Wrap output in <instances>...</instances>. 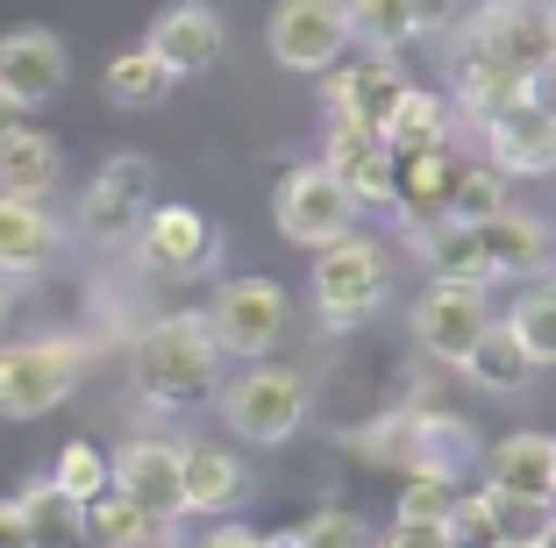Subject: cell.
<instances>
[{
  "label": "cell",
  "mask_w": 556,
  "mask_h": 548,
  "mask_svg": "<svg viewBox=\"0 0 556 548\" xmlns=\"http://www.w3.org/2000/svg\"><path fill=\"white\" fill-rule=\"evenodd\" d=\"M58 178H65V150L50 143L43 129L22 122V129L0 143V193H8V200H50V193H58Z\"/></svg>",
  "instance_id": "obj_23"
},
{
  "label": "cell",
  "mask_w": 556,
  "mask_h": 548,
  "mask_svg": "<svg viewBox=\"0 0 556 548\" xmlns=\"http://www.w3.org/2000/svg\"><path fill=\"white\" fill-rule=\"evenodd\" d=\"M222 43H229V29H222V15H214L207 0H172V8L150 22V36H143V50L172 72V79L207 72L214 58H222Z\"/></svg>",
  "instance_id": "obj_15"
},
{
  "label": "cell",
  "mask_w": 556,
  "mask_h": 548,
  "mask_svg": "<svg viewBox=\"0 0 556 548\" xmlns=\"http://www.w3.org/2000/svg\"><path fill=\"white\" fill-rule=\"evenodd\" d=\"M450 506H457V484L407 477V492H400V527H442V520H450Z\"/></svg>",
  "instance_id": "obj_35"
},
{
  "label": "cell",
  "mask_w": 556,
  "mask_h": 548,
  "mask_svg": "<svg viewBox=\"0 0 556 548\" xmlns=\"http://www.w3.org/2000/svg\"><path fill=\"white\" fill-rule=\"evenodd\" d=\"M50 484H58L72 506H93L100 492H108V456H100L93 442H72V449L58 456V470H50Z\"/></svg>",
  "instance_id": "obj_33"
},
{
  "label": "cell",
  "mask_w": 556,
  "mask_h": 548,
  "mask_svg": "<svg viewBox=\"0 0 556 548\" xmlns=\"http://www.w3.org/2000/svg\"><path fill=\"white\" fill-rule=\"evenodd\" d=\"M300 548H378V534H371V520H357V513H343V506H321L314 520H300Z\"/></svg>",
  "instance_id": "obj_34"
},
{
  "label": "cell",
  "mask_w": 556,
  "mask_h": 548,
  "mask_svg": "<svg viewBox=\"0 0 556 548\" xmlns=\"http://www.w3.org/2000/svg\"><path fill=\"white\" fill-rule=\"evenodd\" d=\"M549 50H556V15H549Z\"/></svg>",
  "instance_id": "obj_46"
},
{
  "label": "cell",
  "mask_w": 556,
  "mask_h": 548,
  "mask_svg": "<svg viewBox=\"0 0 556 548\" xmlns=\"http://www.w3.org/2000/svg\"><path fill=\"white\" fill-rule=\"evenodd\" d=\"M542 548H556V520H549V534H542Z\"/></svg>",
  "instance_id": "obj_45"
},
{
  "label": "cell",
  "mask_w": 556,
  "mask_h": 548,
  "mask_svg": "<svg viewBox=\"0 0 556 548\" xmlns=\"http://www.w3.org/2000/svg\"><path fill=\"white\" fill-rule=\"evenodd\" d=\"M271 214H278V235H286V242H300V250H328V242L357 235V214L364 207H357V193H350L336 171L300 164V171L278 178Z\"/></svg>",
  "instance_id": "obj_8"
},
{
  "label": "cell",
  "mask_w": 556,
  "mask_h": 548,
  "mask_svg": "<svg viewBox=\"0 0 556 548\" xmlns=\"http://www.w3.org/2000/svg\"><path fill=\"white\" fill-rule=\"evenodd\" d=\"M0 548H29V527H22L15 499H0Z\"/></svg>",
  "instance_id": "obj_41"
},
{
  "label": "cell",
  "mask_w": 556,
  "mask_h": 548,
  "mask_svg": "<svg viewBox=\"0 0 556 548\" xmlns=\"http://www.w3.org/2000/svg\"><path fill=\"white\" fill-rule=\"evenodd\" d=\"M386 285H393V257H386L371 235H343V242H328V250H314L307 300L328 328L364 321V314L386 300Z\"/></svg>",
  "instance_id": "obj_5"
},
{
  "label": "cell",
  "mask_w": 556,
  "mask_h": 548,
  "mask_svg": "<svg viewBox=\"0 0 556 548\" xmlns=\"http://www.w3.org/2000/svg\"><path fill=\"white\" fill-rule=\"evenodd\" d=\"M400 100H407V79H400V65L378 58V50H364L357 65H328V114L350 122V129L386 136V122H393Z\"/></svg>",
  "instance_id": "obj_14"
},
{
  "label": "cell",
  "mask_w": 556,
  "mask_h": 548,
  "mask_svg": "<svg viewBox=\"0 0 556 548\" xmlns=\"http://www.w3.org/2000/svg\"><path fill=\"white\" fill-rule=\"evenodd\" d=\"M521 93H528V107H542V114L556 122V50L542 58L535 72H528V86H521Z\"/></svg>",
  "instance_id": "obj_38"
},
{
  "label": "cell",
  "mask_w": 556,
  "mask_h": 548,
  "mask_svg": "<svg viewBox=\"0 0 556 548\" xmlns=\"http://www.w3.org/2000/svg\"><path fill=\"white\" fill-rule=\"evenodd\" d=\"M500 321L514 328V342H521L535 364H556V278H528Z\"/></svg>",
  "instance_id": "obj_26"
},
{
  "label": "cell",
  "mask_w": 556,
  "mask_h": 548,
  "mask_svg": "<svg viewBox=\"0 0 556 548\" xmlns=\"http://www.w3.org/2000/svg\"><path fill=\"white\" fill-rule=\"evenodd\" d=\"M222 420H229V435L257 442V449H271V442H293L300 420H307V378L293 371V364H250L243 378H229V392H222Z\"/></svg>",
  "instance_id": "obj_7"
},
{
  "label": "cell",
  "mask_w": 556,
  "mask_h": 548,
  "mask_svg": "<svg viewBox=\"0 0 556 548\" xmlns=\"http://www.w3.org/2000/svg\"><path fill=\"white\" fill-rule=\"evenodd\" d=\"M150 527H164V520L136 513V506L122 499L115 484H108V492H100V499L86 506V541H93V548H129V541H143Z\"/></svg>",
  "instance_id": "obj_30"
},
{
  "label": "cell",
  "mask_w": 556,
  "mask_h": 548,
  "mask_svg": "<svg viewBox=\"0 0 556 548\" xmlns=\"http://www.w3.org/2000/svg\"><path fill=\"white\" fill-rule=\"evenodd\" d=\"M108 484H115L122 499L136 506V513L150 520H186V492H179V442H164V435H136L122 442L115 456H108Z\"/></svg>",
  "instance_id": "obj_10"
},
{
  "label": "cell",
  "mask_w": 556,
  "mask_h": 548,
  "mask_svg": "<svg viewBox=\"0 0 556 548\" xmlns=\"http://www.w3.org/2000/svg\"><path fill=\"white\" fill-rule=\"evenodd\" d=\"M378 548H450V534L442 527H400L393 520V534H378Z\"/></svg>",
  "instance_id": "obj_39"
},
{
  "label": "cell",
  "mask_w": 556,
  "mask_h": 548,
  "mask_svg": "<svg viewBox=\"0 0 556 548\" xmlns=\"http://www.w3.org/2000/svg\"><path fill=\"white\" fill-rule=\"evenodd\" d=\"M150 186H157L150 157H136V150H115V157L93 171L86 200H79V235H86V242H129L136 228H143Z\"/></svg>",
  "instance_id": "obj_9"
},
{
  "label": "cell",
  "mask_w": 556,
  "mask_h": 548,
  "mask_svg": "<svg viewBox=\"0 0 556 548\" xmlns=\"http://www.w3.org/2000/svg\"><path fill=\"white\" fill-rule=\"evenodd\" d=\"M22 527H29V548H79L86 541V506H72L50 477H29L15 499Z\"/></svg>",
  "instance_id": "obj_24"
},
{
  "label": "cell",
  "mask_w": 556,
  "mask_h": 548,
  "mask_svg": "<svg viewBox=\"0 0 556 548\" xmlns=\"http://www.w3.org/2000/svg\"><path fill=\"white\" fill-rule=\"evenodd\" d=\"M129 548H179V541H172V527H150L143 541H129Z\"/></svg>",
  "instance_id": "obj_43"
},
{
  "label": "cell",
  "mask_w": 556,
  "mask_h": 548,
  "mask_svg": "<svg viewBox=\"0 0 556 548\" xmlns=\"http://www.w3.org/2000/svg\"><path fill=\"white\" fill-rule=\"evenodd\" d=\"M207 335L222 356H243V364H264V356L286 342V321H293V300L278 278H229V285L207 300Z\"/></svg>",
  "instance_id": "obj_6"
},
{
  "label": "cell",
  "mask_w": 556,
  "mask_h": 548,
  "mask_svg": "<svg viewBox=\"0 0 556 548\" xmlns=\"http://www.w3.org/2000/svg\"><path fill=\"white\" fill-rule=\"evenodd\" d=\"M179 492H186V513H229L250 492V470L222 442H186L179 449Z\"/></svg>",
  "instance_id": "obj_19"
},
{
  "label": "cell",
  "mask_w": 556,
  "mask_h": 548,
  "mask_svg": "<svg viewBox=\"0 0 556 548\" xmlns=\"http://www.w3.org/2000/svg\"><path fill=\"white\" fill-rule=\"evenodd\" d=\"M507 207V171H485V164H464L457 186H450V221H492Z\"/></svg>",
  "instance_id": "obj_32"
},
{
  "label": "cell",
  "mask_w": 556,
  "mask_h": 548,
  "mask_svg": "<svg viewBox=\"0 0 556 548\" xmlns=\"http://www.w3.org/2000/svg\"><path fill=\"white\" fill-rule=\"evenodd\" d=\"M100 86H108L115 107H157V100L172 93V72L136 43V50H115V58H108V79H100Z\"/></svg>",
  "instance_id": "obj_28"
},
{
  "label": "cell",
  "mask_w": 556,
  "mask_h": 548,
  "mask_svg": "<svg viewBox=\"0 0 556 548\" xmlns=\"http://www.w3.org/2000/svg\"><path fill=\"white\" fill-rule=\"evenodd\" d=\"M58 250V221L43 200H8L0 193V278H29Z\"/></svg>",
  "instance_id": "obj_22"
},
{
  "label": "cell",
  "mask_w": 556,
  "mask_h": 548,
  "mask_svg": "<svg viewBox=\"0 0 556 548\" xmlns=\"http://www.w3.org/2000/svg\"><path fill=\"white\" fill-rule=\"evenodd\" d=\"M485 492L556 506V435H507L485 456Z\"/></svg>",
  "instance_id": "obj_20"
},
{
  "label": "cell",
  "mask_w": 556,
  "mask_h": 548,
  "mask_svg": "<svg viewBox=\"0 0 556 548\" xmlns=\"http://www.w3.org/2000/svg\"><path fill=\"white\" fill-rule=\"evenodd\" d=\"M86 378V342L79 335H29L0 342V420H43L65 406Z\"/></svg>",
  "instance_id": "obj_4"
},
{
  "label": "cell",
  "mask_w": 556,
  "mask_h": 548,
  "mask_svg": "<svg viewBox=\"0 0 556 548\" xmlns=\"http://www.w3.org/2000/svg\"><path fill=\"white\" fill-rule=\"evenodd\" d=\"M343 22H350V43L393 58L400 43H414V22H407V0H343Z\"/></svg>",
  "instance_id": "obj_29"
},
{
  "label": "cell",
  "mask_w": 556,
  "mask_h": 548,
  "mask_svg": "<svg viewBox=\"0 0 556 548\" xmlns=\"http://www.w3.org/2000/svg\"><path fill=\"white\" fill-rule=\"evenodd\" d=\"M8 314H15V292H8V278H0V328H8Z\"/></svg>",
  "instance_id": "obj_44"
},
{
  "label": "cell",
  "mask_w": 556,
  "mask_h": 548,
  "mask_svg": "<svg viewBox=\"0 0 556 548\" xmlns=\"http://www.w3.org/2000/svg\"><path fill=\"white\" fill-rule=\"evenodd\" d=\"M457 8L464 0H407V22H414V36H442L457 22Z\"/></svg>",
  "instance_id": "obj_37"
},
{
  "label": "cell",
  "mask_w": 556,
  "mask_h": 548,
  "mask_svg": "<svg viewBox=\"0 0 556 548\" xmlns=\"http://www.w3.org/2000/svg\"><path fill=\"white\" fill-rule=\"evenodd\" d=\"M485 150H492V171H514V178H542L556 171V122L528 100L500 107L485 122Z\"/></svg>",
  "instance_id": "obj_18"
},
{
  "label": "cell",
  "mask_w": 556,
  "mask_h": 548,
  "mask_svg": "<svg viewBox=\"0 0 556 548\" xmlns=\"http://www.w3.org/2000/svg\"><path fill=\"white\" fill-rule=\"evenodd\" d=\"M535 371H542V364L521 349V342H514L507 321H492L485 342L464 356V378H471V385H485V392H528V378H535Z\"/></svg>",
  "instance_id": "obj_25"
},
{
  "label": "cell",
  "mask_w": 556,
  "mask_h": 548,
  "mask_svg": "<svg viewBox=\"0 0 556 548\" xmlns=\"http://www.w3.org/2000/svg\"><path fill=\"white\" fill-rule=\"evenodd\" d=\"M442 534H450V548H500V534H492V506H485V492H457V506H450Z\"/></svg>",
  "instance_id": "obj_36"
},
{
  "label": "cell",
  "mask_w": 556,
  "mask_h": 548,
  "mask_svg": "<svg viewBox=\"0 0 556 548\" xmlns=\"http://www.w3.org/2000/svg\"><path fill=\"white\" fill-rule=\"evenodd\" d=\"M136 392H143L150 406H200L214 392V378H222V349H214L207 321L200 314H164V321H150L143 335H136Z\"/></svg>",
  "instance_id": "obj_1"
},
{
  "label": "cell",
  "mask_w": 556,
  "mask_h": 548,
  "mask_svg": "<svg viewBox=\"0 0 556 548\" xmlns=\"http://www.w3.org/2000/svg\"><path fill=\"white\" fill-rule=\"evenodd\" d=\"M350 50L343 0H278L271 8V58L286 72H328Z\"/></svg>",
  "instance_id": "obj_13"
},
{
  "label": "cell",
  "mask_w": 556,
  "mask_h": 548,
  "mask_svg": "<svg viewBox=\"0 0 556 548\" xmlns=\"http://www.w3.org/2000/svg\"><path fill=\"white\" fill-rule=\"evenodd\" d=\"M72 79V58H65V36L43 29V22H22V29L0 36V100H15L22 114L58 100Z\"/></svg>",
  "instance_id": "obj_12"
},
{
  "label": "cell",
  "mask_w": 556,
  "mask_h": 548,
  "mask_svg": "<svg viewBox=\"0 0 556 548\" xmlns=\"http://www.w3.org/2000/svg\"><path fill=\"white\" fill-rule=\"evenodd\" d=\"M200 548H264V534H250V527H236V520H222V527H214Z\"/></svg>",
  "instance_id": "obj_40"
},
{
  "label": "cell",
  "mask_w": 556,
  "mask_h": 548,
  "mask_svg": "<svg viewBox=\"0 0 556 548\" xmlns=\"http://www.w3.org/2000/svg\"><path fill=\"white\" fill-rule=\"evenodd\" d=\"M542 58H549V15L535 0H485L457 22L450 72H514V79H528Z\"/></svg>",
  "instance_id": "obj_3"
},
{
  "label": "cell",
  "mask_w": 556,
  "mask_h": 548,
  "mask_svg": "<svg viewBox=\"0 0 556 548\" xmlns=\"http://www.w3.org/2000/svg\"><path fill=\"white\" fill-rule=\"evenodd\" d=\"M442 129H450V107H442V93H414L393 107V122H386V150L393 157H421V150H442Z\"/></svg>",
  "instance_id": "obj_27"
},
{
  "label": "cell",
  "mask_w": 556,
  "mask_h": 548,
  "mask_svg": "<svg viewBox=\"0 0 556 548\" xmlns=\"http://www.w3.org/2000/svg\"><path fill=\"white\" fill-rule=\"evenodd\" d=\"M492 321H500V314L485 307V292H478V285H442V278H435V285L414 300V342H421L435 364H457V371H464V356L485 342Z\"/></svg>",
  "instance_id": "obj_11"
},
{
  "label": "cell",
  "mask_w": 556,
  "mask_h": 548,
  "mask_svg": "<svg viewBox=\"0 0 556 548\" xmlns=\"http://www.w3.org/2000/svg\"><path fill=\"white\" fill-rule=\"evenodd\" d=\"M492 506V534H500V548H542V534H549L556 506L542 499H507V492H485Z\"/></svg>",
  "instance_id": "obj_31"
},
{
  "label": "cell",
  "mask_w": 556,
  "mask_h": 548,
  "mask_svg": "<svg viewBox=\"0 0 556 548\" xmlns=\"http://www.w3.org/2000/svg\"><path fill=\"white\" fill-rule=\"evenodd\" d=\"M357 449L371 463H400L407 477H442V484H464V470L478 463V435L457 413H393L371 435H357Z\"/></svg>",
  "instance_id": "obj_2"
},
{
  "label": "cell",
  "mask_w": 556,
  "mask_h": 548,
  "mask_svg": "<svg viewBox=\"0 0 556 548\" xmlns=\"http://www.w3.org/2000/svg\"><path fill=\"white\" fill-rule=\"evenodd\" d=\"M471 228V257H478V278L485 285H500V278H542V264H549V228L528 221V214L500 207L492 221H464Z\"/></svg>",
  "instance_id": "obj_16"
},
{
  "label": "cell",
  "mask_w": 556,
  "mask_h": 548,
  "mask_svg": "<svg viewBox=\"0 0 556 548\" xmlns=\"http://www.w3.org/2000/svg\"><path fill=\"white\" fill-rule=\"evenodd\" d=\"M321 171L343 178L350 193H357V207H364V200H393V150H386V136H371V129L336 122V129H328Z\"/></svg>",
  "instance_id": "obj_21"
},
{
  "label": "cell",
  "mask_w": 556,
  "mask_h": 548,
  "mask_svg": "<svg viewBox=\"0 0 556 548\" xmlns=\"http://www.w3.org/2000/svg\"><path fill=\"white\" fill-rule=\"evenodd\" d=\"M15 129H22V107H15V100H0V143H8Z\"/></svg>",
  "instance_id": "obj_42"
},
{
  "label": "cell",
  "mask_w": 556,
  "mask_h": 548,
  "mask_svg": "<svg viewBox=\"0 0 556 548\" xmlns=\"http://www.w3.org/2000/svg\"><path fill=\"white\" fill-rule=\"evenodd\" d=\"M129 242L143 250L150 271H207L222 235H214V221L200 207H150Z\"/></svg>",
  "instance_id": "obj_17"
}]
</instances>
